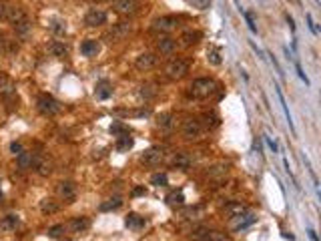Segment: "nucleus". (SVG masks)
I'll return each instance as SVG.
<instances>
[{
    "label": "nucleus",
    "mask_w": 321,
    "mask_h": 241,
    "mask_svg": "<svg viewBox=\"0 0 321 241\" xmlns=\"http://www.w3.org/2000/svg\"><path fill=\"white\" fill-rule=\"evenodd\" d=\"M307 233H309V237H311V241H319V239H317V233H315L313 229H309Z\"/></svg>",
    "instance_id": "49"
},
{
    "label": "nucleus",
    "mask_w": 321,
    "mask_h": 241,
    "mask_svg": "<svg viewBox=\"0 0 321 241\" xmlns=\"http://www.w3.org/2000/svg\"><path fill=\"white\" fill-rule=\"evenodd\" d=\"M34 159H36V155L28 153V151H22L20 155H16V163H18L20 169H32L34 167Z\"/></svg>",
    "instance_id": "17"
},
{
    "label": "nucleus",
    "mask_w": 321,
    "mask_h": 241,
    "mask_svg": "<svg viewBox=\"0 0 321 241\" xmlns=\"http://www.w3.org/2000/svg\"><path fill=\"white\" fill-rule=\"evenodd\" d=\"M132 145H134V139H132L130 135H120L118 141H116V151H118V153H124V151H128V149H132Z\"/></svg>",
    "instance_id": "24"
},
{
    "label": "nucleus",
    "mask_w": 321,
    "mask_h": 241,
    "mask_svg": "<svg viewBox=\"0 0 321 241\" xmlns=\"http://www.w3.org/2000/svg\"><path fill=\"white\" fill-rule=\"evenodd\" d=\"M171 207H177V205H183V201H185V195H183V191H173V193H169L167 195V199H165Z\"/></svg>",
    "instance_id": "28"
},
{
    "label": "nucleus",
    "mask_w": 321,
    "mask_h": 241,
    "mask_svg": "<svg viewBox=\"0 0 321 241\" xmlns=\"http://www.w3.org/2000/svg\"><path fill=\"white\" fill-rule=\"evenodd\" d=\"M201 131H203V127H201V123L197 118H187V120H183V137L185 139H199L201 137Z\"/></svg>",
    "instance_id": "5"
},
{
    "label": "nucleus",
    "mask_w": 321,
    "mask_h": 241,
    "mask_svg": "<svg viewBox=\"0 0 321 241\" xmlns=\"http://www.w3.org/2000/svg\"><path fill=\"white\" fill-rule=\"evenodd\" d=\"M154 64H156V56H154L152 52H142V54H138L136 60H134V66H136L138 70H148V68H152Z\"/></svg>",
    "instance_id": "11"
},
{
    "label": "nucleus",
    "mask_w": 321,
    "mask_h": 241,
    "mask_svg": "<svg viewBox=\"0 0 321 241\" xmlns=\"http://www.w3.org/2000/svg\"><path fill=\"white\" fill-rule=\"evenodd\" d=\"M167 183H169V177L165 173H156L150 177V185H154V187H165Z\"/></svg>",
    "instance_id": "33"
},
{
    "label": "nucleus",
    "mask_w": 321,
    "mask_h": 241,
    "mask_svg": "<svg viewBox=\"0 0 321 241\" xmlns=\"http://www.w3.org/2000/svg\"><path fill=\"white\" fill-rule=\"evenodd\" d=\"M307 24H309V30H311L313 34H317V28H315V24H313V18H311V14H307Z\"/></svg>",
    "instance_id": "47"
},
{
    "label": "nucleus",
    "mask_w": 321,
    "mask_h": 241,
    "mask_svg": "<svg viewBox=\"0 0 321 241\" xmlns=\"http://www.w3.org/2000/svg\"><path fill=\"white\" fill-rule=\"evenodd\" d=\"M215 88H217L215 80H213V78H207V76L195 78V80L191 82V94L197 96V98H207V96H211V94L215 92Z\"/></svg>",
    "instance_id": "1"
},
{
    "label": "nucleus",
    "mask_w": 321,
    "mask_h": 241,
    "mask_svg": "<svg viewBox=\"0 0 321 241\" xmlns=\"http://www.w3.org/2000/svg\"><path fill=\"white\" fill-rule=\"evenodd\" d=\"M88 227H90V219L88 217H72V221H70V229L74 233H82Z\"/></svg>",
    "instance_id": "21"
},
{
    "label": "nucleus",
    "mask_w": 321,
    "mask_h": 241,
    "mask_svg": "<svg viewBox=\"0 0 321 241\" xmlns=\"http://www.w3.org/2000/svg\"><path fill=\"white\" fill-rule=\"evenodd\" d=\"M0 94L4 98H12L16 94V84L8 76H0Z\"/></svg>",
    "instance_id": "15"
},
{
    "label": "nucleus",
    "mask_w": 321,
    "mask_h": 241,
    "mask_svg": "<svg viewBox=\"0 0 321 241\" xmlns=\"http://www.w3.org/2000/svg\"><path fill=\"white\" fill-rule=\"evenodd\" d=\"M132 195L136 197V195H144V187H136V189H132Z\"/></svg>",
    "instance_id": "48"
},
{
    "label": "nucleus",
    "mask_w": 321,
    "mask_h": 241,
    "mask_svg": "<svg viewBox=\"0 0 321 241\" xmlns=\"http://www.w3.org/2000/svg\"><path fill=\"white\" fill-rule=\"evenodd\" d=\"M8 8H10V2H6V0H0V20H6Z\"/></svg>",
    "instance_id": "40"
},
{
    "label": "nucleus",
    "mask_w": 321,
    "mask_h": 241,
    "mask_svg": "<svg viewBox=\"0 0 321 241\" xmlns=\"http://www.w3.org/2000/svg\"><path fill=\"white\" fill-rule=\"evenodd\" d=\"M56 193L64 199V201H72L74 195H76V185L72 181H60L58 187H56Z\"/></svg>",
    "instance_id": "9"
},
{
    "label": "nucleus",
    "mask_w": 321,
    "mask_h": 241,
    "mask_svg": "<svg viewBox=\"0 0 321 241\" xmlns=\"http://www.w3.org/2000/svg\"><path fill=\"white\" fill-rule=\"evenodd\" d=\"M62 233H64V225H62V223H58V225H52V227L46 231V235H48V237H52V239H58Z\"/></svg>",
    "instance_id": "36"
},
{
    "label": "nucleus",
    "mask_w": 321,
    "mask_h": 241,
    "mask_svg": "<svg viewBox=\"0 0 321 241\" xmlns=\"http://www.w3.org/2000/svg\"><path fill=\"white\" fill-rule=\"evenodd\" d=\"M124 223H126V227H130V229H140V227H144V217H140V215H136V213H128L126 215V219H124Z\"/></svg>",
    "instance_id": "23"
},
{
    "label": "nucleus",
    "mask_w": 321,
    "mask_h": 241,
    "mask_svg": "<svg viewBox=\"0 0 321 241\" xmlns=\"http://www.w3.org/2000/svg\"><path fill=\"white\" fill-rule=\"evenodd\" d=\"M112 8L116 12H122V14H132V12H136L138 2H136V0H114Z\"/></svg>",
    "instance_id": "10"
},
{
    "label": "nucleus",
    "mask_w": 321,
    "mask_h": 241,
    "mask_svg": "<svg viewBox=\"0 0 321 241\" xmlns=\"http://www.w3.org/2000/svg\"><path fill=\"white\" fill-rule=\"evenodd\" d=\"M108 131H110L112 135H116V137H120V135H128V127H126V125H122V123H112Z\"/></svg>",
    "instance_id": "34"
},
{
    "label": "nucleus",
    "mask_w": 321,
    "mask_h": 241,
    "mask_svg": "<svg viewBox=\"0 0 321 241\" xmlns=\"http://www.w3.org/2000/svg\"><path fill=\"white\" fill-rule=\"evenodd\" d=\"M175 46H177V40L171 38V36H160L156 40V50L160 54H173L175 52Z\"/></svg>",
    "instance_id": "12"
},
{
    "label": "nucleus",
    "mask_w": 321,
    "mask_h": 241,
    "mask_svg": "<svg viewBox=\"0 0 321 241\" xmlns=\"http://www.w3.org/2000/svg\"><path fill=\"white\" fill-rule=\"evenodd\" d=\"M132 30V26L128 22H116L112 24V28L106 32V38H110V42H116V40H122L124 36H128V32Z\"/></svg>",
    "instance_id": "7"
},
{
    "label": "nucleus",
    "mask_w": 321,
    "mask_h": 241,
    "mask_svg": "<svg viewBox=\"0 0 321 241\" xmlns=\"http://www.w3.org/2000/svg\"><path fill=\"white\" fill-rule=\"evenodd\" d=\"M122 205V199L120 197H110V199H106L104 203H100V211H112V209H118Z\"/></svg>",
    "instance_id": "27"
},
{
    "label": "nucleus",
    "mask_w": 321,
    "mask_h": 241,
    "mask_svg": "<svg viewBox=\"0 0 321 241\" xmlns=\"http://www.w3.org/2000/svg\"><path fill=\"white\" fill-rule=\"evenodd\" d=\"M50 30L56 32V34H64V32H66V24L60 22V20H54V22L50 24Z\"/></svg>",
    "instance_id": "39"
},
{
    "label": "nucleus",
    "mask_w": 321,
    "mask_h": 241,
    "mask_svg": "<svg viewBox=\"0 0 321 241\" xmlns=\"http://www.w3.org/2000/svg\"><path fill=\"white\" fill-rule=\"evenodd\" d=\"M24 149H22V145L20 143H10V153L12 155H20Z\"/></svg>",
    "instance_id": "44"
},
{
    "label": "nucleus",
    "mask_w": 321,
    "mask_h": 241,
    "mask_svg": "<svg viewBox=\"0 0 321 241\" xmlns=\"http://www.w3.org/2000/svg\"><path fill=\"white\" fill-rule=\"evenodd\" d=\"M295 68H297V74H299V78H301V80H305V84H309V78L305 76V72H303V68H301V64H299V62L295 64Z\"/></svg>",
    "instance_id": "45"
},
{
    "label": "nucleus",
    "mask_w": 321,
    "mask_h": 241,
    "mask_svg": "<svg viewBox=\"0 0 321 241\" xmlns=\"http://www.w3.org/2000/svg\"><path fill=\"white\" fill-rule=\"evenodd\" d=\"M225 211H227L231 217H235V215H241V213L245 211V205H241V203H229V205L225 207Z\"/></svg>",
    "instance_id": "35"
},
{
    "label": "nucleus",
    "mask_w": 321,
    "mask_h": 241,
    "mask_svg": "<svg viewBox=\"0 0 321 241\" xmlns=\"http://www.w3.org/2000/svg\"><path fill=\"white\" fill-rule=\"evenodd\" d=\"M199 38H201V32H185V34L181 36V40H183L185 44H195Z\"/></svg>",
    "instance_id": "37"
},
{
    "label": "nucleus",
    "mask_w": 321,
    "mask_h": 241,
    "mask_svg": "<svg viewBox=\"0 0 321 241\" xmlns=\"http://www.w3.org/2000/svg\"><path fill=\"white\" fill-rule=\"evenodd\" d=\"M287 22H289V26H291V30H295V24H293V18L287 14Z\"/></svg>",
    "instance_id": "51"
},
{
    "label": "nucleus",
    "mask_w": 321,
    "mask_h": 241,
    "mask_svg": "<svg viewBox=\"0 0 321 241\" xmlns=\"http://www.w3.org/2000/svg\"><path fill=\"white\" fill-rule=\"evenodd\" d=\"M265 141H267V145H269V149H271L273 153H277V151H279V147H277V143H275V141H271V139H269L267 135H265Z\"/></svg>",
    "instance_id": "46"
},
{
    "label": "nucleus",
    "mask_w": 321,
    "mask_h": 241,
    "mask_svg": "<svg viewBox=\"0 0 321 241\" xmlns=\"http://www.w3.org/2000/svg\"><path fill=\"white\" fill-rule=\"evenodd\" d=\"M94 94H96V98H98V100H106V98H110V94H112V86H110V82H108V80H98V82H96V88H94Z\"/></svg>",
    "instance_id": "16"
},
{
    "label": "nucleus",
    "mask_w": 321,
    "mask_h": 241,
    "mask_svg": "<svg viewBox=\"0 0 321 241\" xmlns=\"http://www.w3.org/2000/svg\"><path fill=\"white\" fill-rule=\"evenodd\" d=\"M207 233H209V229H207V227H199V229H195V231L191 233V239H193V241H203Z\"/></svg>",
    "instance_id": "38"
},
{
    "label": "nucleus",
    "mask_w": 321,
    "mask_h": 241,
    "mask_svg": "<svg viewBox=\"0 0 321 241\" xmlns=\"http://www.w3.org/2000/svg\"><path fill=\"white\" fill-rule=\"evenodd\" d=\"M64 241H70V239H64Z\"/></svg>",
    "instance_id": "52"
},
{
    "label": "nucleus",
    "mask_w": 321,
    "mask_h": 241,
    "mask_svg": "<svg viewBox=\"0 0 321 241\" xmlns=\"http://www.w3.org/2000/svg\"><path fill=\"white\" fill-rule=\"evenodd\" d=\"M106 12L104 10H100V8H90L86 14H84V24L86 26H90V28H94V26H100V24H104L106 22Z\"/></svg>",
    "instance_id": "6"
},
{
    "label": "nucleus",
    "mask_w": 321,
    "mask_h": 241,
    "mask_svg": "<svg viewBox=\"0 0 321 241\" xmlns=\"http://www.w3.org/2000/svg\"><path fill=\"white\" fill-rule=\"evenodd\" d=\"M22 18H26V12L20 8V6H14V4H10V8H8V14H6V20L14 26L16 22H20Z\"/></svg>",
    "instance_id": "19"
},
{
    "label": "nucleus",
    "mask_w": 321,
    "mask_h": 241,
    "mask_svg": "<svg viewBox=\"0 0 321 241\" xmlns=\"http://www.w3.org/2000/svg\"><path fill=\"white\" fill-rule=\"evenodd\" d=\"M12 28L16 30V34H28V30H30V20H28V16L22 18L20 22H16Z\"/></svg>",
    "instance_id": "31"
},
{
    "label": "nucleus",
    "mask_w": 321,
    "mask_h": 241,
    "mask_svg": "<svg viewBox=\"0 0 321 241\" xmlns=\"http://www.w3.org/2000/svg\"><path fill=\"white\" fill-rule=\"evenodd\" d=\"M227 171H229V165L219 163V165H213V167L207 171V175H209V177H213V179H219V177H225V175H227Z\"/></svg>",
    "instance_id": "26"
},
{
    "label": "nucleus",
    "mask_w": 321,
    "mask_h": 241,
    "mask_svg": "<svg viewBox=\"0 0 321 241\" xmlns=\"http://www.w3.org/2000/svg\"><path fill=\"white\" fill-rule=\"evenodd\" d=\"M140 94H142L144 98H150V96H154V94H156V88H154L152 84H144V86H142V90H140Z\"/></svg>",
    "instance_id": "41"
},
{
    "label": "nucleus",
    "mask_w": 321,
    "mask_h": 241,
    "mask_svg": "<svg viewBox=\"0 0 321 241\" xmlns=\"http://www.w3.org/2000/svg\"><path fill=\"white\" fill-rule=\"evenodd\" d=\"M163 157H165L163 149H160V147H150V149H146V151L140 155V163H142V165H148V167H154V165H158L160 161H163Z\"/></svg>",
    "instance_id": "4"
},
{
    "label": "nucleus",
    "mask_w": 321,
    "mask_h": 241,
    "mask_svg": "<svg viewBox=\"0 0 321 241\" xmlns=\"http://www.w3.org/2000/svg\"><path fill=\"white\" fill-rule=\"evenodd\" d=\"M209 60H211L213 64H221V56H219V50H217V48H213V50L209 52Z\"/></svg>",
    "instance_id": "42"
},
{
    "label": "nucleus",
    "mask_w": 321,
    "mask_h": 241,
    "mask_svg": "<svg viewBox=\"0 0 321 241\" xmlns=\"http://www.w3.org/2000/svg\"><path fill=\"white\" fill-rule=\"evenodd\" d=\"M243 16H245V20H247V24H249V30H251V32H257V26H255V22H253V16H251L249 12H243Z\"/></svg>",
    "instance_id": "43"
},
{
    "label": "nucleus",
    "mask_w": 321,
    "mask_h": 241,
    "mask_svg": "<svg viewBox=\"0 0 321 241\" xmlns=\"http://www.w3.org/2000/svg\"><path fill=\"white\" fill-rule=\"evenodd\" d=\"M36 106H38V110H40L42 114H46V116H52V114L60 112V102H58L52 94H46V92L36 98Z\"/></svg>",
    "instance_id": "2"
},
{
    "label": "nucleus",
    "mask_w": 321,
    "mask_h": 241,
    "mask_svg": "<svg viewBox=\"0 0 321 241\" xmlns=\"http://www.w3.org/2000/svg\"><path fill=\"white\" fill-rule=\"evenodd\" d=\"M96 2H100V0H96Z\"/></svg>",
    "instance_id": "53"
},
{
    "label": "nucleus",
    "mask_w": 321,
    "mask_h": 241,
    "mask_svg": "<svg viewBox=\"0 0 321 241\" xmlns=\"http://www.w3.org/2000/svg\"><path fill=\"white\" fill-rule=\"evenodd\" d=\"M177 24H179V20H177L175 16H160V18H156V20L152 22V30L169 32V30L177 28Z\"/></svg>",
    "instance_id": "8"
},
{
    "label": "nucleus",
    "mask_w": 321,
    "mask_h": 241,
    "mask_svg": "<svg viewBox=\"0 0 321 241\" xmlns=\"http://www.w3.org/2000/svg\"><path fill=\"white\" fill-rule=\"evenodd\" d=\"M48 50H50V54H52V56H64V54H66V46H64L62 42H58V40L50 42Z\"/></svg>",
    "instance_id": "30"
},
{
    "label": "nucleus",
    "mask_w": 321,
    "mask_h": 241,
    "mask_svg": "<svg viewBox=\"0 0 321 241\" xmlns=\"http://www.w3.org/2000/svg\"><path fill=\"white\" fill-rule=\"evenodd\" d=\"M233 219V227L239 231V229H245L247 225H251V223H255V217L253 215H235V217H231Z\"/></svg>",
    "instance_id": "22"
},
{
    "label": "nucleus",
    "mask_w": 321,
    "mask_h": 241,
    "mask_svg": "<svg viewBox=\"0 0 321 241\" xmlns=\"http://www.w3.org/2000/svg\"><path fill=\"white\" fill-rule=\"evenodd\" d=\"M191 165H193V157L189 153H175V157H173V167L175 169L187 171Z\"/></svg>",
    "instance_id": "14"
},
{
    "label": "nucleus",
    "mask_w": 321,
    "mask_h": 241,
    "mask_svg": "<svg viewBox=\"0 0 321 241\" xmlns=\"http://www.w3.org/2000/svg\"><path fill=\"white\" fill-rule=\"evenodd\" d=\"M58 209H60V205H58L54 199H42V201H40V211L46 213V215H52V213H56Z\"/></svg>",
    "instance_id": "25"
},
{
    "label": "nucleus",
    "mask_w": 321,
    "mask_h": 241,
    "mask_svg": "<svg viewBox=\"0 0 321 241\" xmlns=\"http://www.w3.org/2000/svg\"><path fill=\"white\" fill-rule=\"evenodd\" d=\"M32 169H36V173H38V175L46 177V175H50V173H52V163H50V161H46L44 157H36V159H34V167H32Z\"/></svg>",
    "instance_id": "18"
},
{
    "label": "nucleus",
    "mask_w": 321,
    "mask_h": 241,
    "mask_svg": "<svg viewBox=\"0 0 321 241\" xmlns=\"http://www.w3.org/2000/svg\"><path fill=\"white\" fill-rule=\"evenodd\" d=\"M100 50V42L96 38H86L80 44V54L82 56H96V52Z\"/></svg>",
    "instance_id": "13"
},
{
    "label": "nucleus",
    "mask_w": 321,
    "mask_h": 241,
    "mask_svg": "<svg viewBox=\"0 0 321 241\" xmlns=\"http://www.w3.org/2000/svg\"><path fill=\"white\" fill-rule=\"evenodd\" d=\"M6 44V40H4V34L2 32H0V50H2V46Z\"/></svg>",
    "instance_id": "50"
},
{
    "label": "nucleus",
    "mask_w": 321,
    "mask_h": 241,
    "mask_svg": "<svg viewBox=\"0 0 321 241\" xmlns=\"http://www.w3.org/2000/svg\"><path fill=\"white\" fill-rule=\"evenodd\" d=\"M18 223H20V219H18V215H4L2 217V221H0V229L2 231H14L16 227H18Z\"/></svg>",
    "instance_id": "20"
},
{
    "label": "nucleus",
    "mask_w": 321,
    "mask_h": 241,
    "mask_svg": "<svg viewBox=\"0 0 321 241\" xmlns=\"http://www.w3.org/2000/svg\"><path fill=\"white\" fill-rule=\"evenodd\" d=\"M156 125H158L160 129H171V127H173V114H171V112L160 114V116L156 118Z\"/></svg>",
    "instance_id": "29"
},
{
    "label": "nucleus",
    "mask_w": 321,
    "mask_h": 241,
    "mask_svg": "<svg viewBox=\"0 0 321 241\" xmlns=\"http://www.w3.org/2000/svg\"><path fill=\"white\" fill-rule=\"evenodd\" d=\"M203 241H231V239H229V235H225L221 231H209Z\"/></svg>",
    "instance_id": "32"
},
{
    "label": "nucleus",
    "mask_w": 321,
    "mask_h": 241,
    "mask_svg": "<svg viewBox=\"0 0 321 241\" xmlns=\"http://www.w3.org/2000/svg\"><path fill=\"white\" fill-rule=\"evenodd\" d=\"M165 72H167L169 78H183V76L189 72V64H187L185 60H181V58H175V60H171V62L167 64Z\"/></svg>",
    "instance_id": "3"
}]
</instances>
